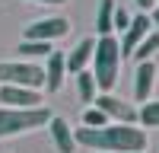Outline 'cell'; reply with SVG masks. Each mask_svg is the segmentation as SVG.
Listing matches in <instances>:
<instances>
[{
	"mask_svg": "<svg viewBox=\"0 0 159 153\" xmlns=\"http://www.w3.org/2000/svg\"><path fill=\"white\" fill-rule=\"evenodd\" d=\"M92 48H96V38H83L70 54H64V64H67V76L70 73H80V70H86L89 67V61H92Z\"/></svg>",
	"mask_w": 159,
	"mask_h": 153,
	"instance_id": "cell-12",
	"label": "cell"
},
{
	"mask_svg": "<svg viewBox=\"0 0 159 153\" xmlns=\"http://www.w3.org/2000/svg\"><path fill=\"white\" fill-rule=\"evenodd\" d=\"M127 22H130V13H127L124 7H115V16H111V29L124 32V29H127Z\"/></svg>",
	"mask_w": 159,
	"mask_h": 153,
	"instance_id": "cell-19",
	"label": "cell"
},
{
	"mask_svg": "<svg viewBox=\"0 0 159 153\" xmlns=\"http://www.w3.org/2000/svg\"><path fill=\"white\" fill-rule=\"evenodd\" d=\"M137 121L143 128H159V99H147L143 109L137 112Z\"/></svg>",
	"mask_w": 159,
	"mask_h": 153,
	"instance_id": "cell-17",
	"label": "cell"
},
{
	"mask_svg": "<svg viewBox=\"0 0 159 153\" xmlns=\"http://www.w3.org/2000/svg\"><path fill=\"white\" fill-rule=\"evenodd\" d=\"M73 76H76V89H80V99H83V102H92V99H96V76H92V70L86 67V70L73 73Z\"/></svg>",
	"mask_w": 159,
	"mask_h": 153,
	"instance_id": "cell-14",
	"label": "cell"
},
{
	"mask_svg": "<svg viewBox=\"0 0 159 153\" xmlns=\"http://www.w3.org/2000/svg\"><path fill=\"white\" fill-rule=\"evenodd\" d=\"M153 86H156V64L153 61H140L137 73H134V96H137V102H147L153 96Z\"/></svg>",
	"mask_w": 159,
	"mask_h": 153,
	"instance_id": "cell-11",
	"label": "cell"
},
{
	"mask_svg": "<svg viewBox=\"0 0 159 153\" xmlns=\"http://www.w3.org/2000/svg\"><path fill=\"white\" fill-rule=\"evenodd\" d=\"M32 3H67V0H32Z\"/></svg>",
	"mask_w": 159,
	"mask_h": 153,
	"instance_id": "cell-21",
	"label": "cell"
},
{
	"mask_svg": "<svg viewBox=\"0 0 159 153\" xmlns=\"http://www.w3.org/2000/svg\"><path fill=\"white\" fill-rule=\"evenodd\" d=\"M76 147H89L99 153H143L147 150V131L137 124L108 121L105 128H76Z\"/></svg>",
	"mask_w": 159,
	"mask_h": 153,
	"instance_id": "cell-1",
	"label": "cell"
},
{
	"mask_svg": "<svg viewBox=\"0 0 159 153\" xmlns=\"http://www.w3.org/2000/svg\"><path fill=\"white\" fill-rule=\"evenodd\" d=\"M156 3H159V0H156Z\"/></svg>",
	"mask_w": 159,
	"mask_h": 153,
	"instance_id": "cell-23",
	"label": "cell"
},
{
	"mask_svg": "<svg viewBox=\"0 0 159 153\" xmlns=\"http://www.w3.org/2000/svg\"><path fill=\"white\" fill-rule=\"evenodd\" d=\"M150 32H153V19H150V13H137V16H130L127 29L121 32V42H118V45H121V58L130 54V51H134Z\"/></svg>",
	"mask_w": 159,
	"mask_h": 153,
	"instance_id": "cell-7",
	"label": "cell"
},
{
	"mask_svg": "<svg viewBox=\"0 0 159 153\" xmlns=\"http://www.w3.org/2000/svg\"><path fill=\"white\" fill-rule=\"evenodd\" d=\"M134 3H137V7H140V10H143V13H150V7H153V3H156V0H134Z\"/></svg>",
	"mask_w": 159,
	"mask_h": 153,
	"instance_id": "cell-20",
	"label": "cell"
},
{
	"mask_svg": "<svg viewBox=\"0 0 159 153\" xmlns=\"http://www.w3.org/2000/svg\"><path fill=\"white\" fill-rule=\"evenodd\" d=\"M48 121H51V109L48 105H29V109L0 105V137L38 131V128H45Z\"/></svg>",
	"mask_w": 159,
	"mask_h": 153,
	"instance_id": "cell-3",
	"label": "cell"
},
{
	"mask_svg": "<svg viewBox=\"0 0 159 153\" xmlns=\"http://www.w3.org/2000/svg\"><path fill=\"white\" fill-rule=\"evenodd\" d=\"M0 83L45 89V70L35 61H0Z\"/></svg>",
	"mask_w": 159,
	"mask_h": 153,
	"instance_id": "cell-4",
	"label": "cell"
},
{
	"mask_svg": "<svg viewBox=\"0 0 159 153\" xmlns=\"http://www.w3.org/2000/svg\"><path fill=\"white\" fill-rule=\"evenodd\" d=\"M92 105L102 109L105 115H108V121H121V124H137V109L130 105V102L118 99L111 93H99L96 99H92Z\"/></svg>",
	"mask_w": 159,
	"mask_h": 153,
	"instance_id": "cell-6",
	"label": "cell"
},
{
	"mask_svg": "<svg viewBox=\"0 0 159 153\" xmlns=\"http://www.w3.org/2000/svg\"><path fill=\"white\" fill-rule=\"evenodd\" d=\"M150 19H153V22L159 26V10H153V16H150Z\"/></svg>",
	"mask_w": 159,
	"mask_h": 153,
	"instance_id": "cell-22",
	"label": "cell"
},
{
	"mask_svg": "<svg viewBox=\"0 0 159 153\" xmlns=\"http://www.w3.org/2000/svg\"><path fill=\"white\" fill-rule=\"evenodd\" d=\"M51 42H32V38H22L19 42V54L22 58H48L51 54Z\"/></svg>",
	"mask_w": 159,
	"mask_h": 153,
	"instance_id": "cell-16",
	"label": "cell"
},
{
	"mask_svg": "<svg viewBox=\"0 0 159 153\" xmlns=\"http://www.w3.org/2000/svg\"><path fill=\"white\" fill-rule=\"evenodd\" d=\"M48 131H51V140H54L57 153H76V137H73V131H70V121H67V118L51 115Z\"/></svg>",
	"mask_w": 159,
	"mask_h": 153,
	"instance_id": "cell-9",
	"label": "cell"
},
{
	"mask_svg": "<svg viewBox=\"0 0 159 153\" xmlns=\"http://www.w3.org/2000/svg\"><path fill=\"white\" fill-rule=\"evenodd\" d=\"M45 89L48 93H57V89L64 86V80H67V64H64V54L61 51H51V54L45 58Z\"/></svg>",
	"mask_w": 159,
	"mask_h": 153,
	"instance_id": "cell-10",
	"label": "cell"
},
{
	"mask_svg": "<svg viewBox=\"0 0 159 153\" xmlns=\"http://www.w3.org/2000/svg\"><path fill=\"white\" fill-rule=\"evenodd\" d=\"M0 105H13V109H29V105H42V93L29 86H10L0 83Z\"/></svg>",
	"mask_w": 159,
	"mask_h": 153,
	"instance_id": "cell-8",
	"label": "cell"
},
{
	"mask_svg": "<svg viewBox=\"0 0 159 153\" xmlns=\"http://www.w3.org/2000/svg\"><path fill=\"white\" fill-rule=\"evenodd\" d=\"M156 51H159V32H150V35L143 38V42H140L134 51H130V54H134V58H137V64H140V61H153Z\"/></svg>",
	"mask_w": 159,
	"mask_h": 153,
	"instance_id": "cell-15",
	"label": "cell"
},
{
	"mask_svg": "<svg viewBox=\"0 0 159 153\" xmlns=\"http://www.w3.org/2000/svg\"><path fill=\"white\" fill-rule=\"evenodd\" d=\"M89 64H92V76H96V89L108 93L118 83V73H121V45H118V38L115 35H99Z\"/></svg>",
	"mask_w": 159,
	"mask_h": 153,
	"instance_id": "cell-2",
	"label": "cell"
},
{
	"mask_svg": "<svg viewBox=\"0 0 159 153\" xmlns=\"http://www.w3.org/2000/svg\"><path fill=\"white\" fill-rule=\"evenodd\" d=\"M83 124L86 128H105V124H108V115H105L102 109H96V105H89L83 112Z\"/></svg>",
	"mask_w": 159,
	"mask_h": 153,
	"instance_id": "cell-18",
	"label": "cell"
},
{
	"mask_svg": "<svg viewBox=\"0 0 159 153\" xmlns=\"http://www.w3.org/2000/svg\"><path fill=\"white\" fill-rule=\"evenodd\" d=\"M111 16H115V0H99V10H96V32L99 35H111Z\"/></svg>",
	"mask_w": 159,
	"mask_h": 153,
	"instance_id": "cell-13",
	"label": "cell"
},
{
	"mask_svg": "<svg viewBox=\"0 0 159 153\" xmlns=\"http://www.w3.org/2000/svg\"><path fill=\"white\" fill-rule=\"evenodd\" d=\"M67 32H70V19H64V16L35 19L32 26H25V38H32V42H57Z\"/></svg>",
	"mask_w": 159,
	"mask_h": 153,
	"instance_id": "cell-5",
	"label": "cell"
}]
</instances>
